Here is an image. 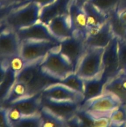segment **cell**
Returning <instances> with one entry per match:
<instances>
[{
    "instance_id": "cell-1",
    "label": "cell",
    "mask_w": 126,
    "mask_h": 127,
    "mask_svg": "<svg viewBox=\"0 0 126 127\" xmlns=\"http://www.w3.org/2000/svg\"><path fill=\"white\" fill-rule=\"evenodd\" d=\"M42 7L34 2L20 4L1 17V27L17 31L28 27L40 21Z\"/></svg>"
},
{
    "instance_id": "cell-2",
    "label": "cell",
    "mask_w": 126,
    "mask_h": 127,
    "mask_svg": "<svg viewBox=\"0 0 126 127\" xmlns=\"http://www.w3.org/2000/svg\"><path fill=\"white\" fill-rule=\"evenodd\" d=\"M121 104L122 102L116 95L105 92L100 96L82 103L78 114L90 122L101 118H110L112 112Z\"/></svg>"
},
{
    "instance_id": "cell-3",
    "label": "cell",
    "mask_w": 126,
    "mask_h": 127,
    "mask_svg": "<svg viewBox=\"0 0 126 127\" xmlns=\"http://www.w3.org/2000/svg\"><path fill=\"white\" fill-rule=\"evenodd\" d=\"M43 58L29 63L17 75V81L27 86L29 95L42 93L49 86L60 82L42 71L40 63Z\"/></svg>"
},
{
    "instance_id": "cell-4",
    "label": "cell",
    "mask_w": 126,
    "mask_h": 127,
    "mask_svg": "<svg viewBox=\"0 0 126 127\" xmlns=\"http://www.w3.org/2000/svg\"><path fill=\"white\" fill-rule=\"evenodd\" d=\"M40 67L46 75L59 81L75 73L72 64L61 53L59 48L49 52L41 62Z\"/></svg>"
},
{
    "instance_id": "cell-5",
    "label": "cell",
    "mask_w": 126,
    "mask_h": 127,
    "mask_svg": "<svg viewBox=\"0 0 126 127\" xmlns=\"http://www.w3.org/2000/svg\"><path fill=\"white\" fill-rule=\"evenodd\" d=\"M103 48L88 47L75 73L82 79H91L101 76Z\"/></svg>"
},
{
    "instance_id": "cell-6",
    "label": "cell",
    "mask_w": 126,
    "mask_h": 127,
    "mask_svg": "<svg viewBox=\"0 0 126 127\" xmlns=\"http://www.w3.org/2000/svg\"><path fill=\"white\" fill-rule=\"evenodd\" d=\"M85 38L80 33H74L72 36L61 41L59 51L72 65L74 71L87 50Z\"/></svg>"
},
{
    "instance_id": "cell-7",
    "label": "cell",
    "mask_w": 126,
    "mask_h": 127,
    "mask_svg": "<svg viewBox=\"0 0 126 127\" xmlns=\"http://www.w3.org/2000/svg\"><path fill=\"white\" fill-rule=\"evenodd\" d=\"M60 42L33 40L22 41L21 55L28 62H35L44 58L53 50L59 48Z\"/></svg>"
},
{
    "instance_id": "cell-8",
    "label": "cell",
    "mask_w": 126,
    "mask_h": 127,
    "mask_svg": "<svg viewBox=\"0 0 126 127\" xmlns=\"http://www.w3.org/2000/svg\"><path fill=\"white\" fill-rule=\"evenodd\" d=\"M119 73L118 38L115 37L104 50L100 77L106 84Z\"/></svg>"
},
{
    "instance_id": "cell-9",
    "label": "cell",
    "mask_w": 126,
    "mask_h": 127,
    "mask_svg": "<svg viewBox=\"0 0 126 127\" xmlns=\"http://www.w3.org/2000/svg\"><path fill=\"white\" fill-rule=\"evenodd\" d=\"M21 47L22 42L16 31L6 27H1L0 35L1 58L21 53Z\"/></svg>"
},
{
    "instance_id": "cell-10",
    "label": "cell",
    "mask_w": 126,
    "mask_h": 127,
    "mask_svg": "<svg viewBox=\"0 0 126 127\" xmlns=\"http://www.w3.org/2000/svg\"><path fill=\"white\" fill-rule=\"evenodd\" d=\"M43 106L59 115L66 121L78 114L82 103L73 100H57L43 97Z\"/></svg>"
},
{
    "instance_id": "cell-11",
    "label": "cell",
    "mask_w": 126,
    "mask_h": 127,
    "mask_svg": "<svg viewBox=\"0 0 126 127\" xmlns=\"http://www.w3.org/2000/svg\"><path fill=\"white\" fill-rule=\"evenodd\" d=\"M16 32L21 42L28 40L61 42L52 34L48 26L40 21L28 27L21 29Z\"/></svg>"
},
{
    "instance_id": "cell-12",
    "label": "cell",
    "mask_w": 126,
    "mask_h": 127,
    "mask_svg": "<svg viewBox=\"0 0 126 127\" xmlns=\"http://www.w3.org/2000/svg\"><path fill=\"white\" fill-rule=\"evenodd\" d=\"M116 37L108 21L96 29L90 31L85 39L88 47L105 48Z\"/></svg>"
},
{
    "instance_id": "cell-13",
    "label": "cell",
    "mask_w": 126,
    "mask_h": 127,
    "mask_svg": "<svg viewBox=\"0 0 126 127\" xmlns=\"http://www.w3.org/2000/svg\"><path fill=\"white\" fill-rule=\"evenodd\" d=\"M42 95L44 97L57 100H73L82 103L84 100L83 94L59 83L49 86L42 92Z\"/></svg>"
},
{
    "instance_id": "cell-14",
    "label": "cell",
    "mask_w": 126,
    "mask_h": 127,
    "mask_svg": "<svg viewBox=\"0 0 126 127\" xmlns=\"http://www.w3.org/2000/svg\"><path fill=\"white\" fill-rule=\"evenodd\" d=\"M69 16L74 33H80L86 38L89 31L84 7L78 5L75 0H72L69 7Z\"/></svg>"
},
{
    "instance_id": "cell-15",
    "label": "cell",
    "mask_w": 126,
    "mask_h": 127,
    "mask_svg": "<svg viewBox=\"0 0 126 127\" xmlns=\"http://www.w3.org/2000/svg\"><path fill=\"white\" fill-rule=\"evenodd\" d=\"M72 0H55L54 2L42 7L40 21L48 26L52 19L62 15L69 14Z\"/></svg>"
},
{
    "instance_id": "cell-16",
    "label": "cell",
    "mask_w": 126,
    "mask_h": 127,
    "mask_svg": "<svg viewBox=\"0 0 126 127\" xmlns=\"http://www.w3.org/2000/svg\"><path fill=\"white\" fill-rule=\"evenodd\" d=\"M43 95L42 93L25 97L20 99L8 106H14L18 108L23 115H34L40 113L43 107Z\"/></svg>"
},
{
    "instance_id": "cell-17",
    "label": "cell",
    "mask_w": 126,
    "mask_h": 127,
    "mask_svg": "<svg viewBox=\"0 0 126 127\" xmlns=\"http://www.w3.org/2000/svg\"><path fill=\"white\" fill-rule=\"evenodd\" d=\"M48 27L52 34L60 41L74 34L69 14L58 16L49 22Z\"/></svg>"
},
{
    "instance_id": "cell-18",
    "label": "cell",
    "mask_w": 126,
    "mask_h": 127,
    "mask_svg": "<svg viewBox=\"0 0 126 127\" xmlns=\"http://www.w3.org/2000/svg\"><path fill=\"white\" fill-rule=\"evenodd\" d=\"M83 7L86 12L89 32L98 29L108 21V15L100 11L88 1H87Z\"/></svg>"
},
{
    "instance_id": "cell-19",
    "label": "cell",
    "mask_w": 126,
    "mask_h": 127,
    "mask_svg": "<svg viewBox=\"0 0 126 127\" xmlns=\"http://www.w3.org/2000/svg\"><path fill=\"white\" fill-rule=\"evenodd\" d=\"M105 84L106 82L100 76L84 79V100L82 102L103 94Z\"/></svg>"
},
{
    "instance_id": "cell-20",
    "label": "cell",
    "mask_w": 126,
    "mask_h": 127,
    "mask_svg": "<svg viewBox=\"0 0 126 127\" xmlns=\"http://www.w3.org/2000/svg\"><path fill=\"white\" fill-rule=\"evenodd\" d=\"M17 81V75L1 63L0 66V99L1 103L6 99Z\"/></svg>"
},
{
    "instance_id": "cell-21",
    "label": "cell",
    "mask_w": 126,
    "mask_h": 127,
    "mask_svg": "<svg viewBox=\"0 0 126 127\" xmlns=\"http://www.w3.org/2000/svg\"><path fill=\"white\" fill-rule=\"evenodd\" d=\"M42 119V127H69L67 121L43 106L40 112Z\"/></svg>"
},
{
    "instance_id": "cell-22",
    "label": "cell",
    "mask_w": 126,
    "mask_h": 127,
    "mask_svg": "<svg viewBox=\"0 0 126 127\" xmlns=\"http://www.w3.org/2000/svg\"><path fill=\"white\" fill-rule=\"evenodd\" d=\"M105 92L114 94L120 99L122 104H126V92L122 86V76L120 73L105 84Z\"/></svg>"
},
{
    "instance_id": "cell-23",
    "label": "cell",
    "mask_w": 126,
    "mask_h": 127,
    "mask_svg": "<svg viewBox=\"0 0 126 127\" xmlns=\"http://www.w3.org/2000/svg\"><path fill=\"white\" fill-rule=\"evenodd\" d=\"M27 96H29L27 86L22 82L16 81L7 97L1 103V105L7 107L14 102Z\"/></svg>"
},
{
    "instance_id": "cell-24",
    "label": "cell",
    "mask_w": 126,
    "mask_h": 127,
    "mask_svg": "<svg viewBox=\"0 0 126 127\" xmlns=\"http://www.w3.org/2000/svg\"><path fill=\"white\" fill-rule=\"evenodd\" d=\"M29 63L23 58L21 53L1 58V63L5 64L8 69L14 72L16 75L21 73Z\"/></svg>"
},
{
    "instance_id": "cell-25",
    "label": "cell",
    "mask_w": 126,
    "mask_h": 127,
    "mask_svg": "<svg viewBox=\"0 0 126 127\" xmlns=\"http://www.w3.org/2000/svg\"><path fill=\"white\" fill-rule=\"evenodd\" d=\"M59 83L67 88L83 94L84 93V79L79 76L76 73H72L66 78L61 81Z\"/></svg>"
},
{
    "instance_id": "cell-26",
    "label": "cell",
    "mask_w": 126,
    "mask_h": 127,
    "mask_svg": "<svg viewBox=\"0 0 126 127\" xmlns=\"http://www.w3.org/2000/svg\"><path fill=\"white\" fill-rule=\"evenodd\" d=\"M110 127H126V104H122L110 115Z\"/></svg>"
},
{
    "instance_id": "cell-27",
    "label": "cell",
    "mask_w": 126,
    "mask_h": 127,
    "mask_svg": "<svg viewBox=\"0 0 126 127\" xmlns=\"http://www.w3.org/2000/svg\"><path fill=\"white\" fill-rule=\"evenodd\" d=\"M88 1L100 11L109 16L111 11L118 7L121 0H88Z\"/></svg>"
},
{
    "instance_id": "cell-28",
    "label": "cell",
    "mask_w": 126,
    "mask_h": 127,
    "mask_svg": "<svg viewBox=\"0 0 126 127\" xmlns=\"http://www.w3.org/2000/svg\"><path fill=\"white\" fill-rule=\"evenodd\" d=\"M42 119L40 113L31 115H23L16 127H42Z\"/></svg>"
},
{
    "instance_id": "cell-29",
    "label": "cell",
    "mask_w": 126,
    "mask_h": 127,
    "mask_svg": "<svg viewBox=\"0 0 126 127\" xmlns=\"http://www.w3.org/2000/svg\"><path fill=\"white\" fill-rule=\"evenodd\" d=\"M119 71L126 73V40L118 38Z\"/></svg>"
},
{
    "instance_id": "cell-30",
    "label": "cell",
    "mask_w": 126,
    "mask_h": 127,
    "mask_svg": "<svg viewBox=\"0 0 126 127\" xmlns=\"http://www.w3.org/2000/svg\"><path fill=\"white\" fill-rule=\"evenodd\" d=\"M6 107H7V119L10 127H16L23 117V114L18 108L14 106Z\"/></svg>"
},
{
    "instance_id": "cell-31",
    "label": "cell",
    "mask_w": 126,
    "mask_h": 127,
    "mask_svg": "<svg viewBox=\"0 0 126 127\" xmlns=\"http://www.w3.org/2000/svg\"><path fill=\"white\" fill-rule=\"evenodd\" d=\"M20 2H21V0H0L1 11H4V12L9 8H11L10 9V11H11V9L14 8Z\"/></svg>"
},
{
    "instance_id": "cell-32",
    "label": "cell",
    "mask_w": 126,
    "mask_h": 127,
    "mask_svg": "<svg viewBox=\"0 0 126 127\" xmlns=\"http://www.w3.org/2000/svg\"><path fill=\"white\" fill-rule=\"evenodd\" d=\"M7 107L1 105L0 109V127H10L7 119Z\"/></svg>"
},
{
    "instance_id": "cell-33",
    "label": "cell",
    "mask_w": 126,
    "mask_h": 127,
    "mask_svg": "<svg viewBox=\"0 0 126 127\" xmlns=\"http://www.w3.org/2000/svg\"><path fill=\"white\" fill-rule=\"evenodd\" d=\"M69 127H82L84 125V121L78 115V114L67 121Z\"/></svg>"
},
{
    "instance_id": "cell-34",
    "label": "cell",
    "mask_w": 126,
    "mask_h": 127,
    "mask_svg": "<svg viewBox=\"0 0 126 127\" xmlns=\"http://www.w3.org/2000/svg\"><path fill=\"white\" fill-rule=\"evenodd\" d=\"M54 1H55V0H26V1H23V2H20L19 4H25L29 2H34L38 4L41 7H44V6H47V5L52 3V2H54Z\"/></svg>"
},
{
    "instance_id": "cell-35",
    "label": "cell",
    "mask_w": 126,
    "mask_h": 127,
    "mask_svg": "<svg viewBox=\"0 0 126 127\" xmlns=\"http://www.w3.org/2000/svg\"><path fill=\"white\" fill-rule=\"evenodd\" d=\"M119 17L122 25L126 29V9H119Z\"/></svg>"
},
{
    "instance_id": "cell-36",
    "label": "cell",
    "mask_w": 126,
    "mask_h": 127,
    "mask_svg": "<svg viewBox=\"0 0 126 127\" xmlns=\"http://www.w3.org/2000/svg\"><path fill=\"white\" fill-rule=\"evenodd\" d=\"M78 5L80 6H83L88 0H75Z\"/></svg>"
},
{
    "instance_id": "cell-37",
    "label": "cell",
    "mask_w": 126,
    "mask_h": 127,
    "mask_svg": "<svg viewBox=\"0 0 126 127\" xmlns=\"http://www.w3.org/2000/svg\"><path fill=\"white\" fill-rule=\"evenodd\" d=\"M21 2H23V1H26V0H21Z\"/></svg>"
}]
</instances>
